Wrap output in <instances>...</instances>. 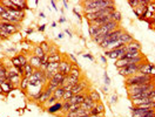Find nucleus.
Listing matches in <instances>:
<instances>
[{
  "mask_svg": "<svg viewBox=\"0 0 155 117\" xmlns=\"http://www.w3.org/2000/svg\"><path fill=\"white\" fill-rule=\"evenodd\" d=\"M149 83H155V77L147 74H142V73H136L135 75L126 78V88L132 85H142V84H149Z\"/></svg>",
  "mask_w": 155,
  "mask_h": 117,
  "instance_id": "f257e3e1",
  "label": "nucleus"
},
{
  "mask_svg": "<svg viewBox=\"0 0 155 117\" xmlns=\"http://www.w3.org/2000/svg\"><path fill=\"white\" fill-rule=\"evenodd\" d=\"M84 10L89 8H107L109 6H115V3L113 0H86L82 3Z\"/></svg>",
  "mask_w": 155,
  "mask_h": 117,
  "instance_id": "f03ea898",
  "label": "nucleus"
},
{
  "mask_svg": "<svg viewBox=\"0 0 155 117\" xmlns=\"http://www.w3.org/2000/svg\"><path fill=\"white\" fill-rule=\"evenodd\" d=\"M154 89H155V83H149V84L128 87L127 91H128V96H129V95H135V94H140V92H144V91H151Z\"/></svg>",
  "mask_w": 155,
  "mask_h": 117,
  "instance_id": "7ed1b4c3",
  "label": "nucleus"
},
{
  "mask_svg": "<svg viewBox=\"0 0 155 117\" xmlns=\"http://www.w3.org/2000/svg\"><path fill=\"white\" fill-rule=\"evenodd\" d=\"M142 63H143V62H142ZM142 63L128 64V66H126V67H123V68H120V69H118V70H119V74L122 75V76H125L126 78L129 77V76H133V75H135L136 73H139L140 67H141Z\"/></svg>",
  "mask_w": 155,
  "mask_h": 117,
  "instance_id": "20e7f679",
  "label": "nucleus"
},
{
  "mask_svg": "<svg viewBox=\"0 0 155 117\" xmlns=\"http://www.w3.org/2000/svg\"><path fill=\"white\" fill-rule=\"evenodd\" d=\"M88 81L85 78V77H82L79 82H78L73 88H72V92H73V95H79V94H82V92H88Z\"/></svg>",
  "mask_w": 155,
  "mask_h": 117,
  "instance_id": "39448f33",
  "label": "nucleus"
},
{
  "mask_svg": "<svg viewBox=\"0 0 155 117\" xmlns=\"http://www.w3.org/2000/svg\"><path fill=\"white\" fill-rule=\"evenodd\" d=\"M0 29L6 31L10 35L16 34L19 32L20 29V25H13L11 22H6V21H0Z\"/></svg>",
  "mask_w": 155,
  "mask_h": 117,
  "instance_id": "423d86ee",
  "label": "nucleus"
},
{
  "mask_svg": "<svg viewBox=\"0 0 155 117\" xmlns=\"http://www.w3.org/2000/svg\"><path fill=\"white\" fill-rule=\"evenodd\" d=\"M125 53H126V46L121 47V48H118V49H113V50H105L106 56H108L109 59H113L115 61L121 59Z\"/></svg>",
  "mask_w": 155,
  "mask_h": 117,
  "instance_id": "0eeeda50",
  "label": "nucleus"
},
{
  "mask_svg": "<svg viewBox=\"0 0 155 117\" xmlns=\"http://www.w3.org/2000/svg\"><path fill=\"white\" fill-rule=\"evenodd\" d=\"M72 67H73V63L70 61H68L66 57H63L61 60V62L59 63V73L63 74L65 76H68L72 70Z\"/></svg>",
  "mask_w": 155,
  "mask_h": 117,
  "instance_id": "6e6552de",
  "label": "nucleus"
},
{
  "mask_svg": "<svg viewBox=\"0 0 155 117\" xmlns=\"http://www.w3.org/2000/svg\"><path fill=\"white\" fill-rule=\"evenodd\" d=\"M139 73H142V74H147V75H150V76H154L155 77V66L153 63H149V62H143L140 67V70Z\"/></svg>",
  "mask_w": 155,
  "mask_h": 117,
  "instance_id": "1a4fd4ad",
  "label": "nucleus"
},
{
  "mask_svg": "<svg viewBox=\"0 0 155 117\" xmlns=\"http://www.w3.org/2000/svg\"><path fill=\"white\" fill-rule=\"evenodd\" d=\"M95 105H97V103L92 101V98L88 96V92H87V95H86V97H85L84 102L80 104V108H81V109H84V110L89 111V110H91V109H93Z\"/></svg>",
  "mask_w": 155,
  "mask_h": 117,
  "instance_id": "9d476101",
  "label": "nucleus"
},
{
  "mask_svg": "<svg viewBox=\"0 0 155 117\" xmlns=\"http://www.w3.org/2000/svg\"><path fill=\"white\" fill-rule=\"evenodd\" d=\"M61 109H62V101H58V102H55L54 104H52L51 106H48V108L46 109V111H47L48 113L55 115V113H59V112L61 111Z\"/></svg>",
  "mask_w": 155,
  "mask_h": 117,
  "instance_id": "9b49d317",
  "label": "nucleus"
},
{
  "mask_svg": "<svg viewBox=\"0 0 155 117\" xmlns=\"http://www.w3.org/2000/svg\"><path fill=\"white\" fill-rule=\"evenodd\" d=\"M69 76L75 77V78H79V80H81V78L84 77V75H82V71H81L80 67L78 66V64H74V63H73L72 70H70V73H69Z\"/></svg>",
  "mask_w": 155,
  "mask_h": 117,
  "instance_id": "f8f14e48",
  "label": "nucleus"
},
{
  "mask_svg": "<svg viewBox=\"0 0 155 117\" xmlns=\"http://www.w3.org/2000/svg\"><path fill=\"white\" fill-rule=\"evenodd\" d=\"M53 96V91L51 90V89H48L47 87H45V89H44V92H42V95L40 96V98H39V101H38V103L39 104H44L49 97H52Z\"/></svg>",
  "mask_w": 155,
  "mask_h": 117,
  "instance_id": "ddd939ff",
  "label": "nucleus"
},
{
  "mask_svg": "<svg viewBox=\"0 0 155 117\" xmlns=\"http://www.w3.org/2000/svg\"><path fill=\"white\" fill-rule=\"evenodd\" d=\"M87 92H82V94H79V95H73V97L70 99H68V102L70 104H81L86 97Z\"/></svg>",
  "mask_w": 155,
  "mask_h": 117,
  "instance_id": "4468645a",
  "label": "nucleus"
},
{
  "mask_svg": "<svg viewBox=\"0 0 155 117\" xmlns=\"http://www.w3.org/2000/svg\"><path fill=\"white\" fill-rule=\"evenodd\" d=\"M109 21H111V17H109V15H105V17L98 18V19H95V20L88 22V24H89V25H95V26H102V25H105V24H107V22H109Z\"/></svg>",
  "mask_w": 155,
  "mask_h": 117,
  "instance_id": "2eb2a0df",
  "label": "nucleus"
},
{
  "mask_svg": "<svg viewBox=\"0 0 155 117\" xmlns=\"http://www.w3.org/2000/svg\"><path fill=\"white\" fill-rule=\"evenodd\" d=\"M28 63L34 68V69H40L41 68V59L32 55L30 59H28Z\"/></svg>",
  "mask_w": 155,
  "mask_h": 117,
  "instance_id": "dca6fc26",
  "label": "nucleus"
},
{
  "mask_svg": "<svg viewBox=\"0 0 155 117\" xmlns=\"http://www.w3.org/2000/svg\"><path fill=\"white\" fill-rule=\"evenodd\" d=\"M140 55H143V54H141V50H126V53L123 54V56L121 59H134Z\"/></svg>",
  "mask_w": 155,
  "mask_h": 117,
  "instance_id": "f3484780",
  "label": "nucleus"
},
{
  "mask_svg": "<svg viewBox=\"0 0 155 117\" xmlns=\"http://www.w3.org/2000/svg\"><path fill=\"white\" fill-rule=\"evenodd\" d=\"M120 40L122 41V43H123V45H128L129 42L134 41V38H133V35H130L129 33H127V32H125V31H123V33H122V34H121V36H120Z\"/></svg>",
  "mask_w": 155,
  "mask_h": 117,
  "instance_id": "a211bd4d",
  "label": "nucleus"
},
{
  "mask_svg": "<svg viewBox=\"0 0 155 117\" xmlns=\"http://www.w3.org/2000/svg\"><path fill=\"white\" fill-rule=\"evenodd\" d=\"M88 96L92 98V101L93 102H95V103H99V102H101V97H100V94L97 91V90H94V89H91V90H88Z\"/></svg>",
  "mask_w": 155,
  "mask_h": 117,
  "instance_id": "6ab92c4d",
  "label": "nucleus"
},
{
  "mask_svg": "<svg viewBox=\"0 0 155 117\" xmlns=\"http://www.w3.org/2000/svg\"><path fill=\"white\" fill-rule=\"evenodd\" d=\"M126 50H141V45L137 41H132L128 45H126Z\"/></svg>",
  "mask_w": 155,
  "mask_h": 117,
  "instance_id": "aec40b11",
  "label": "nucleus"
},
{
  "mask_svg": "<svg viewBox=\"0 0 155 117\" xmlns=\"http://www.w3.org/2000/svg\"><path fill=\"white\" fill-rule=\"evenodd\" d=\"M65 75L63 74H61V73H56V74H54L53 75V77L49 80V81H52V82H54V83H56V84H59V87H60V84H61V82L65 80Z\"/></svg>",
  "mask_w": 155,
  "mask_h": 117,
  "instance_id": "412c9836",
  "label": "nucleus"
},
{
  "mask_svg": "<svg viewBox=\"0 0 155 117\" xmlns=\"http://www.w3.org/2000/svg\"><path fill=\"white\" fill-rule=\"evenodd\" d=\"M109 17H111V20H112V21H115V22H118V24H120L121 20H122V15H121V13H120L119 11L112 12V13L109 14Z\"/></svg>",
  "mask_w": 155,
  "mask_h": 117,
  "instance_id": "4be33fe9",
  "label": "nucleus"
},
{
  "mask_svg": "<svg viewBox=\"0 0 155 117\" xmlns=\"http://www.w3.org/2000/svg\"><path fill=\"white\" fill-rule=\"evenodd\" d=\"M63 94H65V89H63V88H61V87L56 88V89L53 91V96H54L58 101H61V99H62Z\"/></svg>",
  "mask_w": 155,
  "mask_h": 117,
  "instance_id": "5701e85b",
  "label": "nucleus"
},
{
  "mask_svg": "<svg viewBox=\"0 0 155 117\" xmlns=\"http://www.w3.org/2000/svg\"><path fill=\"white\" fill-rule=\"evenodd\" d=\"M33 55L37 56V57H39V59H41V57L45 56V52L41 49V47H40L39 45H37V46L34 47V49H33Z\"/></svg>",
  "mask_w": 155,
  "mask_h": 117,
  "instance_id": "b1692460",
  "label": "nucleus"
},
{
  "mask_svg": "<svg viewBox=\"0 0 155 117\" xmlns=\"http://www.w3.org/2000/svg\"><path fill=\"white\" fill-rule=\"evenodd\" d=\"M24 69H25V77H27V78H30L32 75H33V73H34V68L30 64V63H27L25 67H24Z\"/></svg>",
  "mask_w": 155,
  "mask_h": 117,
  "instance_id": "393cba45",
  "label": "nucleus"
},
{
  "mask_svg": "<svg viewBox=\"0 0 155 117\" xmlns=\"http://www.w3.org/2000/svg\"><path fill=\"white\" fill-rule=\"evenodd\" d=\"M100 29V26H95V25H89V28H88V32H89V35L92 36V39L98 34Z\"/></svg>",
  "mask_w": 155,
  "mask_h": 117,
  "instance_id": "a878e982",
  "label": "nucleus"
},
{
  "mask_svg": "<svg viewBox=\"0 0 155 117\" xmlns=\"http://www.w3.org/2000/svg\"><path fill=\"white\" fill-rule=\"evenodd\" d=\"M69 106H70V103H69L68 101L62 102V109H61L60 113H62L63 116H65V115H67V113H68V111H69Z\"/></svg>",
  "mask_w": 155,
  "mask_h": 117,
  "instance_id": "bb28decb",
  "label": "nucleus"
},
{
  "mask_svg": "<svg viewBox=\"0 0 155 117\" xmlns=\"http://www.w3.org/2000/svg\"><path fill=\"white\" fill-rule=\"evenodd\" d=\"M55 102H58V99H56L54 96H52V97H49V98H48V99H47V101H46V102L42 104V108L47 109L48 106H51V105H52V104H54Z\"/></svg>",
  "mask_w": 155,
  "mask_h": 117,
  "instance_id": "cd10ccee",
  "label": "nucleus"
},
{
  "mask_svg": "<svg viewBox=\"0 0 155 117\" xmlns=\"http://www.w3.org/2000/svg\"><path fill=\"white\" fill-rule=\"evenodd\" d=\"M0 80H3V81L7 80V68L5 66L0 68Z\"/></svg>",
  "mask_w": 155,
  "mask_h": 117,
  "instance_id": "c85d7f7f",
  "label": "nucleus"
},
{
  "mask_svg": "<svg viewBox=\"0 0 155 117\" xmlns=\"http://www.w3.org/2000/svg\"><path fill=\"white\" fill-rule=\"evenodd\" d=\"M39 46H40V47H41V49L45 52V54H48L51 43H48L47 41H42V42H40V45H39Z\"/></svg>",
  "mask_w": 155,
  "mask_h": 117,
  "instance_id": "c756f323",
  "label": "nucleus"
},
{
  "mask_svg": "<svg viewBox=\"0 0 155 117\" xmlns=\"http://www.w3.org/2000/svg\"><path fill=\"white\" fill-rule=\"evenodd\" d=\"M17 56H18V59H19V61H20V63H21L23 67H25L28 63V59L25 56V54H18Z\"/></svg>",
  "mask_w": 155,
  "mask_h": 117,
  "instance_id": "7c9ffc66",
  "label": "nucleus"
},
{
  "mask_svg": "<svg viewBox=\"0 0 155 117\" xmlns=\"http://www.w3.org/2000/svg\"><path fill=\"white\" fill-rule=\"evenodd\" d=\"M20 89L23 90H27L28 89V78L27 77H23L21 78V82H20Z\"/></svg>",
  "mask_w": 155,
  "mask_h": 117,
  "instance_id": "2f4dec72",
  "label": "nucleus"
},
{
  "mask_svg": "<svg viewBox=\"0 0 155 117\" xmlns=\"http://www.w3.org/2000/svg\"><path fill=\"white\" fill-rule=\"evenodd\" d=\"M11 61H12V66H13L16 69L19 68V67H23L21 63H20V61H19V59H18V56H13V57L11 59Z\"/></svg>",
  "mask_w": 155,
  "mask_h": 117,
  "instance_id": "473e14b6",
  "label": "nucleus"
},
{
  "mask_svg": "<svg viewBox=\"0 0 155 117\" xmlns=\"http://www.w3.org/2000/svg\"><path fill=\"white\" fill-rule=\"evenodd\" d=\"M58 53H59V48H58L55 45H51V46H49L48 55H54V54H58Z\"/></svg>",
  "mask_w": 155,
  "mask_h": 117,
  "instance_id": "72a5a7b5",
  "label": "nucleus"
},
{
  "mask_svg": "<svg viewBox=\"0 0 155 117\" xmlns=\"http://www.w3.org/2000/svg\"><path fill=\"white\" fill-rule=\"evenodd\" d=\"M73 97V92L69 90V91H65V94H63V96H62V102H65V101H68V99H70Z\"/></svg>",
  "mask_w": 155,
  "mask_h": 117,
  "instance_id": "f704fd0d",
  "label": "nucleus"
},
{
  "mask_svg": "<svg viewBox=\"0 0 155 117\" xmlns=\"http://www.w3.org/2000/svg\"><path fill=\"white\" fill-rule=\"evenodd\" d=\"M11 35L6 32V31H4V29H0V39H1V41H4V40H7L8 38H10Z\"/></svg>",
  "mask_w": 155,
  "mask_h": 117,
  "instance_id": "c9c22d12",
  "label": "nucleus"
},
{
  "mask_svg": "<svg viewBox=\"0 0 155 117\" xmlns=\"http://www.w3.org/2000/svg\"><path fill=\"white\" fill-rule=\"evenodd\" d=\"M95 108L99 110V112L101 113V115H105V105L101 103V102H99V103H97V105H95Z\"/></svg>",
  "mask_w": 155,
  "mask_h": 117,
  "instance_id": "e433bc0d",
  "label": "nucleus"
},
{
  "mask_svg": "<svg viewBox=\"0 0 155 117\" xmlns=\"http://www.w3.org/2000/svg\"><path fill=\"white\" fill-rule=\"evenodd\" d=\"M128 4H129L130 7H133V10H135L139 6V0H129Z\"/></svg>",
  "mask_w": 155,
  "mask_h": 117,
  "instance_id": "4c0bfd02",
  "label": "nucleus"
},
{
  "mask_svg": "<svg viewBox=\"0 0 155 117\" xmlns=\"http://www.w3.org/2000/svg\"><path fill=\"white\" fill-rule=\"evenodd\" d=\"M104 80H105V85H109L111 84V78H109V76H108V74H107V71H105L104 73Z\"/></svg>",
  "mask_w": 155,
  "mask_h": 117,
  "instance_id": "58836bf2",
  "label": "nucleus"
},
{
  "mask_svg": "<svg viewBox=\"0 0 155 117\" xmlns=\"http://www.w3.org/2000/svg\"><path fill=\"white\" fill-rule=\"evenodd\" d=\"M82 56H84L85 59H88V60H91V61H94V56H93L92 54H89V53H86V54H82Z\"/></svg>",
  "mask_w": 155,
  "mask_h": 117,
  "instance_id": "ea45409f",
  "label": "nucleus"
},
{
  "mask_svg": "<svg viewBox=\"0 0 155 117\" xmlns=\"http://www.w3.org/2000/svg\"><path fill=\"white\" fill-rule=\"evenodd\" d=\"M154 116H155V110H150L149 112H147L146 115H143L141 117H154Z\"/></svg>",
  "mask_w": 155,
  "mask_h": 117,
  "instance_id": "a19ab883",
  "label": "nucleus"
},
{
  "mask_svg": "<svg viewBox=\"0 0 155 117\" xmlns=\"http://www.w3.org/2000/svg\"><path fill=\"white\" fill-rule=\"evenodd\" d=\"M73 13H74V14H75V17H76V18H78V19H79V20H81V19H82V17H81V14H80V13H79V12H78V10H76V8H75V7H74V8H73Z\"/></svg>",
  "mask_w": 155,
  "mask_h": 117,
  "instance_id": "79ce46f5",
  "label": "nucleus"
},
{
  "mask_svg": "<svg viewBox=\"0 0 155 117\" xmlns=\"http://www.w3.org/2000/svg\"><path fill=\"white\" fill-rule=\"evenodd\" d=\"M68 56H69V59L72 60V63H74V64H78V60H76V57L74 56V54H68Z\"/></svg>",
  "mask_w": 155,
  "mask_h": 117,
  "instance_id": "37998d69",
  "label": "nucleus"
},
{
  "mask_svg": "<svg viewBox=\"0 0 155 117\" xmlns=\"http://www.w3.org/2000/svg\"><path fill=\"white\" fill-rule=\"evenodd\" d=\"M118 102V95H112V97H111V104H114V103H116Z\"/></svg>",
  "mask_w": 155,
  "mask_h": 117,
  "instance_id": "c03bdc74",
  "label": "nucleus"
},
{
  "mask_svg": "<svg viewBox=\"0 0 155 117\" xmlns=\"http://www.w3.org/2000/svg\"><path fill=\"white\" fill-rule=\"evenodd\" d=\"M49 4H51V6L53 7V10H54V11H56V12L59 11V8L56 7V3H55V1H53V0H52V1H51Z\"/></svg>",
  "mask_w": 155,
  "mask_h": 117,
  "instance_id": "a18cd8bd",
  "label": "nucleus"
},
{
  "mask_svg": "<svg viewBox=\"0 0 155 117\" xmlns=\"http://www.w3.org/2000/svg\"><path fill=\"white\" fill-rule=\"evenodd\" d=\"M4 12H6V7H5V6H3V4L0 3V15H1Z\"/></svg>",
  "mask_w": 155,
  "mask_h": 117,
  "instance_id": "49530a36",
  "label": "nucleus"
},
{
  "mask_svg": "<svg viewBox=\"0 0 155 117\" xmlns=\"http://www.w3.org/2000/svg\"><path fill=\"white\" fill-rule=\"evenodd\" d=\"M45 29H46V25H40L38 27V31L39 32H45Z\"/></svg>",
  "mask_w": 155,
  "mask_h": 117,
  "instance_id": "de8ad7c7",
  "label": "nucleus"
},
{
  "mask_svg": "<svg viewBox=\"0 0 155 117\" xmlns=\"http://www.w3.org/2000/svg\"><path fill=\"white\" fill-rule=\"evenodd\" d=\"M33 32H34V29H33V28H28V29H26V34H27V35L33 34Z\"/></svg>",
  "mask_w": 155,
  "mask_h": 117,
  "instance_id": "09e8293b",
  "label": "nucleus"
},
{
  "mask_svg": "<svg viewBox=\"0 0 155 117\" xmlns=\"http://www.w3.org/2000/svg\"><path fill=\"white\" fill-rule=\"evenodd\" d=\"M65 33H66V34H67V35H68V36H69L70 39L73 38V34H72V32H70L69 29H65Z\"/></svg>",
  "mask_w": 155,
  "mask_h": 117,
  "instance_id": "8fccbe9b",
  "label": "nucleus"
},
{
  "mask_svg": "<svg viewBox=\"0 0 155 117\" xmlns=\"http://www.w3.org/2000/svg\"><path fill=\"white\" fill-rule=\"evenodd\" d=\"M100 60H101L102 63H107V59H106L105 55H101V56H100Z\"/></svg>",
  "mask_w": 155,
  "mask_h": 117,
  "instance_id": "3c124183",
  "label": "nucleus"
},
{
  "mask_svg": "<svg viewBox=\"0 0 155 117\" xmlns=\"http://www.w3.org/2000/svg\"><path fill=\"white\" fill-rule=\"evenodd\" d=\"M7 52H8V53H17V49H16L14 47H12V48H8Z\"/></svg>",
  "mask_w": 155,
  "mask_h": 117,
  "instance_id": "603ef678",
  "label": "nucleus"
},
{
  "mask_svg": "<svg viewBox=\"0 0 155 117\" xmlns=\"http://www.w3.org/2000/svg\"><path fill=\"white\" fill-rule=\"evenodd\" d=\"M63 36H65V34H63V33H62V32H61V33H59V34H58V39H60V40H61V39H63Z\"/></svg>",
  "mask_w": 155,
  "mask_h": 117,
  "instance_id": "864d4df0",
  "label": "nucleus"
},
{
  "mask_svg": "<svg viewBox=\"0 0 155 117\" xmlns=\"http://www.w3.org/2000/svg\"><path fill=\"white\" fill-rule=\"evenodd\" d=\"M63 22H66V19H65V18H62V17H61V18H60V19H59V24H63Z\"/></svg>",
  "mask_w": 155,
  "mask_h": 117,
  "instance_id": "5fc2aeb1",
  "label": "nucleus"
},
{
  "mask_svg": "<svg viewBox=\"0 0 155 117\" xmlns=\"http://www.w3.org/2000/svg\"><path fill=\"white\" fill-rule=\"evenodd\" d=\"M102 91H104L105 94H107V92H108V87H107V85H105V87L102 88Z\"/></svg>",
  "mask_w": 155,
  "mask_h": 117,
  "instance_id": "6e6d98bb",
  "label": "nucleus"
},
{
  "mask_svg": "<svg viewBox=\"0 0 155 117\" xmlns=\"http://www.w3.org/2000/svg\"><path fill=\"white\" fill-rule=\"evenodd\" d=\"M39 17H40V18H42V19H45V18H46V15H45V13H44V12H40V13H39Z\"/></svg>",
  "mask_w": 155,
  "mask_h": 117,
  "instance_id": "4d7b16f0",
  "label": "nucleus"
},
{
  "mask_svg": "<svg viewBox=\"0 0 155 117\" xmlns=\"http://www.w3.org/2000/svg\"><path fill=\"white\" fill-rule=\"evenodd\" d=\"M62 4H63V7L65 8H68V3L66 1V0H65V1H62Z\"/></svg>",
  "mask_w": 155,
  "mask_h": 117,
  "instance_id": "13d9d810",
  "label": "nucleus"
},
{
  "mask_svg": "<svg viewBox=\"0 0 155 117\" xmlns=\"http://www.w3.org/2000/svg\"><path fill=\"white\" fill-rule=\"evenodd\" d=\"M51 27H52V28H55V27H56V22H55V21H53V22L51 24Z\"/></svg>",
  "mask_w": 155,
  "mask_h": 117,
  "instance_id": "bf43d9fd",
  "label": "nucleus"
},
{
  "mask_svg": "<svg viewBox=\"0 0 155 117\" xmlns=\"http://www.w3.org/2000/svg\"><path fill=\"white\" fill-rule=\"evenodd\" d=\"M0 95H5V92H4L3 88H1V85H0Z\"/></svg>",
  "mask_w": 155,
  "mask_h": 117,
  "instance_id": "052dcab7",
  "label": "nucleus"
},
{
  "mask_svg": "<svg viewBox=\"0 0 155 117\" xmlns=\"http://www.w3.org/2000/svg\"><path fill=\"white\" fill-rule=\"evenodd\" d=\"M89 117H105V115H97V116H92V115H89Z\"/></svg>",
  "mask_w": 155,
  "mask_h": 117,
  "instance_id": "680f3d73",
  "label": "nucleus"
},
{
  "mask_svg": "<svg viewBox=\"0 0 155 117\" xmlns=\"http://www.w3.org/2000/svg\"><path fill=\"white\" fill-rule=\"evenodd\" d=\"M3 66H4V62H3V61H1V60H0V68H1V67H3Z\"/></svg>",
  "mask_w": 155,
  "mask_h": 117,
  "instance_id": "e2e57ef3",
  "label": "nucleus"
},
{
  "mask_svg": "<svg viewBox=\"0 0 155 117\" xmlns=\"http://www.w3.org/2000/svg\"><path fill=\"white\" fill-rule=\"evenodd\" d=\"M80 117H89V113L88 115H85V116H80Z\"/></svg>",
  "mask_w": 155,
  "mask_h": 117,
  "instance_id": "0e129e2a",
  "label": "nucleus"
},
{
  "mask_svg": "<svg viewBox=\"0 0 155 117\" xmlns=\"http://www.w3.org/2000/svg\"><path fill=\"white\" fill-rule=\"evenodd\" d=\"M154 95H155V89H154Z\"/></svg>",
  "mask_w": 155,
  "mask_h": 117,
  "instance_id": "69168bd1",
  "label": "nucleus"
}]
</instances>
